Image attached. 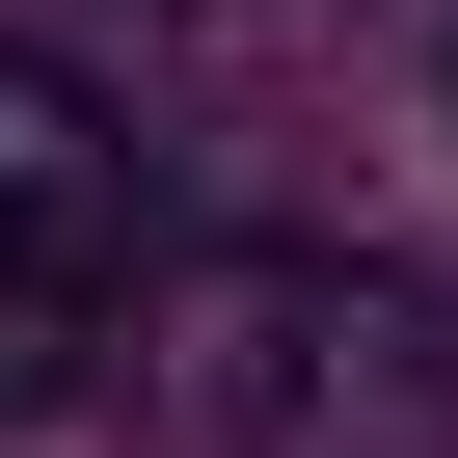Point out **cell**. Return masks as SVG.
Wrapping results in <instances>:
<instances>
[{
  "label": "cell",
  "instance_id": "6da1fadb",
  "mask_svg": "<svg viewBox=\"0 0 458 458\" xmlns=\"http://www.w3.org/2000/svg\"><path fill=\"white\" fill-rule=\"evenodd\" d=\"M162 458H458V297L377 243H216L135 324Z\"/></svg>",
  "mask_w": 458,
  "mask_h": 458
},
{
  "label": "cell",
  "instance_id": "3957f363",
  "mask_svg": "<svg viewBox=\"0 0 458 458\" xmlns=\"http://www.w3.org/2000/svg\"><path fill=\"white\" fill-rule=\"evenodd\" d=\"M135 55H189V81H297V55H351V0H135Z\"/></svg>",
  "mask_w": 458,
  "mask_h": 458
},
{
  "label": "cell",
  "instance_id": "7a4b0ae2",
  "mask_svg": "<svg viewBox=\"0 0 458 458\" xmlns=\"http://www.w3.org/2000/svg\"><path fill=\"white\" fill-rule=\"evenodd\" d=\"M108 324H135V135L81 55L0 28V431H55Z\"/></svg>",
  "mask_w": 458,
  "mask_h": 458
}]
</instances>
